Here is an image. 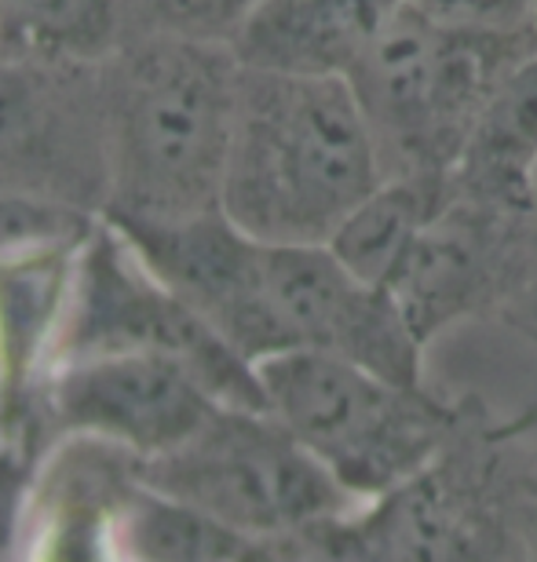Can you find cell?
I'll return each instance as SVG.
<instances>
[{
	"label": "cell",
	"instance_id": "cell-1",
	"mask_svg": "<svg viewBox=\"0 0 537 562\" xmlns=\"http://www.w3.org/2000/svg\"><path fill=\"white\" fill-rule=\"evenodd\" d=\"M348 77L242 66L220 212L267 245H329L384 183Z\"/></svg>",
	"mask_w": 537,
	"mask_h": 562
},
{
	"label": "cell",
	"instance_id": "cell-2",
	"mask_svg": "<svg viewBox=\"0 0 537 562\" xmlns=\"http://www.w3.org/2000/svg\"><path fill=\"white\" fill-rule=\"evenodd\" d=\"M110 216L190 220L220 209L242 63L231 44L128 33L103 59Z\"/></svg>",
	"mask_w": 537,
	"mask_h": 562
},
{
	"label": "cell",
	"instance_id": "cell-3",
	"mask_svg": "<svg viewBox=\"0 0 537 562\" xmlns=\"http://www.w3.org/2000/svg\"><path fill=\"white\" fill-rule=\"evenodd\" d=\"M534 52V26H446L402 8L348 74L384 176L450 172L490 95Z\"/></svg>",
	"mask_w": 537,
	"mask_h": 562
},
{
	"label": "cell",
	"instance_id": "cell-4",
	"mask_svg": "<svg viewBox=\"0 0 537 562\" xmlns=\"http://www.w3.org/2000/svg\"><path fill=\"white\" fill-rule=\"evenodd\" d=\"M267 413L351 493L369 504L428 464L461 427L468 402L428 384H399L326 351L256 362Z\"/></svg>",
	"mask_w": 537,
	"mask_h": 562
},
{
	"label": "cell",
	"instance_id": "cell-5",
	"mask_svg": "<svg viewBox=\"0 0 537 562\" xmlns=\"http://www.w3.org/2000/svg\"><path fill=\"white\" fill-rule=\"evenodd\" d=\"M534 417H497L472 398L454 438L417 475L362 504L373 562H527L523 460Z\"/></svg>",
	"mask_w": 537,
	"mask_h": 562
},
{
	"label": "cell",
	"instance_id": "cell-6",
	"mask_svg": "<svg viewBox=\"0 0 537 562\" xmlns=\"http://www.w3.org/2000/svg\"><path fill=\"white\" fill-rule=\"evenodd\" d=\"M139 479L249 541L362 508L282 420L249 406H216L183 446L139 460Z\"/></svg>",
	"mask_w": 537,
	"mask_h": 562
},
{
	"label": "cell",
	"instance_id": "cell-7",
	"mask_svg": "<svg viewBox=\"0 0 537 562\" xmlns=\"http://www.w3.org/2000/svg\"><path fill=\"white\" fill-rule=\"evenodd\" d=\"M92 355L172 358L223 406L267 409L256 366L179 300L107 220L77 252L70 307L52 369Z\"/></svg>",
	"mask_w": 537,
	"mask_h": 562
},
{
	"label": "cell",
	"instance_id": "cell-8",
	"mask_svg": "<svg viewBox=\"0 0 537 562\" xmlns=\"http://www.w3.org/2000/svg\"><path fill=\"white\" fill-rule=\"evenodd\" d=\"M0 190L107 220L103 63L0 59Z\"/></svg>",
	"mask_w": 537,
	"mask_h": 562
},
{
	"label": "cell",
	"instance_id": "cell-9",
	"mask_svg": "<svg viewBox=\"0 0 537 562\" xmlns=\"http://www.w3.org/2000/svg\"><path fill=\"white\" fill-rule=\"evenodd\" d=\"M527 212L530 205H494L450 183L388 281L424 347L465 322H501L527 260Z\"/></svg>",
	"mask_w": 537,
	"mask_h": 562
},
{
	"label": "cell",
	"instance_id": "cell-10",
	"mask_svg": "<svg viewBox=\"0 0 537 562\" xmlns=\"http://www.w3.org/2000/svg\"><path fill=\"white\" fill-rule=\"evenodd\" d=\"M267 285L286 351H326L399 384H424V347L388 289L329 245H267Z\"/></svg>",
	"mask_w": 537,
	"mask_h": 562
},
{
	"label": "cell",
	"instance_id": "cell-11",
	"mask_svg": "<svg viewBox=\"0 0 537 562\" xmlns=\"http://www.w3.org/2000/svg\"><path fill=\"white\" fill-rule=\"evenodd\" d=\"M107 223L242 358L256 366L286 355L267 285V241L234 227L220 209L190 220L110 216Z\"/></svg>",
	"mask_w": 537,
	"mask_h": 562
},
{
	"label": "cell",
	"instance_id": "cell-12",
	"mask_svg": "<svg viewBox=\"0 0 537 562\" xmlns=\"http://www.w3.org/2000/svg\"><path fill=\"white\" fill-rule=\"evenodd\" d=\"M205 384L161 355H92L59 362L41 387L52 442L88 435L150 460L172 453L216 413Z\"/></svg>",
	"mask_w": 537,
	"mask_h": 562
},
{
	"label": "cell",
	"instance_id": "cell-13",
	"mask_svg": "<svg viewBox=\"0 0 537 562\" xmlns=\"http://www.w3.org/2000/svg\"><path fill=\"white\" fill-rule=\"evenodd\" d=\"M139 493V457L88 435L44 449L19 515V562H128L125 519Z\"/></svg>",
	"mask_w": 537,
	"mask_h": 562
},
{
	"label": "cell",
	"instance_id": "cell-14",
	"mask_svg": "<svg viewBox=\"0 0 537 562\" xmlns=\"http://www.w3.org/2000/svg\"><path fill=\"white\" fill-rule=\"evenodd\" d=\"M81 249L0 260V417L15 435L52 446L41 387L52 373Z\"/></svg>",
	"mask_w": 537,
	"mask_h": 562
},
{
	"label": "cell",
	"instance_id": "cell-15",
	"mask_svg": "<svg viewBox=\"0 0 537 562\" xmlns=\"http://www.w3.org/2000/svg\"><path fill=\"white\" fill-rule=\"evenodd\" d=\"M406 0H260L231 41L242 66L348 77Z\"/></svg>",
	"mask_w": 537,
	"mask_h": 562
},
{
	"label": "cell",
	"instance_id": "cell-16",
	"mask_svg": "<svg viewBox=\"0 0 537 562\" xmlns=\"http://www.w3.org/2000/svg\"><path fill=\"white\" fill-rule=\"evenodd\" d=\"M537 179V52L512 70L450 168V183L494 205H530Z\"/></svg>",
	"mask_w": 537,
	"mask_h": 562
},
{
	"label": "cell",
	"instance_id": "cell-17",
	"mask_svg": "<svg viewBox=\"0 0 537 562\" xmlns=\"http://www.w3.org/2000/svg\"><path fill=\"white\" fill-rule=\"evenodd\" d=\"M450 190V172L435 176H388L362 205H358L340 231L333 234L329 249L351 267L358 278L388 289L391 274L399 271L402 256L410 252L413 238L435 216Z\"/></svg>",
	"mask_w": 537,
	"mask_h": 562
},
{
	"label": "cell",
	"instance_id": "cell-18",
	"mask_svg": "<svg viewBox=\"0 0 537 562\" xmlns=\"http://www.w3.org/2000/svg\"><path fill=\"white\" fill-rule=\"evenodd\" d=\"M125 37V0H0V59L103 63Z\"/></svg>",
	"mask_w": 537,
	"mask_h": 562
},
{
	"label": "cell",
	"instance_id": "cell-19",
	"mask_svg": "<svg viewBox=\"0 0 537 562\" xmlns=\"http://www.w3.org/2000/svg\"><path fill=\"white\" fill-rule=\"evenodd\" d=\"M249 548V537L165 497L139 479V493L125 519L128 562H245Z\"/></svg>",
	"mask_w": 537,
	"mask_h": 562
},
{
	"label": "cell",
	"instance_id": "cell-20",
	"mask_svg": "<svg viewBox=\"0 0 537 562\" xmlns=\"http://www.w3.org/2000/svg\"><path fill=\"white\" fill-rule=\"evenodd\" d=\"M99 223L103 220L88 216V212L0 190V260H19V256L55 249H81L99 231Z\"/></svg>",
	"mask_w": 537,
	"mask_h": 562
},
{
	"label": "cell",
	"instance_id": "cell-21",
	"mask_svg": "<svg viewBox=\"0 0 537 562\" xmlns=\"http://www.w3.org/2000/svg\"><path fill=\"white\" fill-rule=\"evenodd\" d=\"M260 0H125L128 33H172V37L231 44Z\"/></svg>",
	"mask_w": 537,
	"mask_h": 562
},
{
	"label": "cell",
	"instance_id": "cell-22",
	"mask_svg": "<svg viewBox=\"0 0 537 562\" xmlns=\"http://www.w3.org/2000/svg\"><path fill=\"white\" fill-rule=\"evenodd\" d=\"M44 449L48 446L33 442L26 435H15L0 417V544L15 541L22 504H26L30 482L37 475Z\"/></svg>",
	"mask_w": 537,
	"mask_h": 562
},
{
	"label": "cell",
	"instance_id": "cell-23",
	"mask_svg": "<svg viewBox=\"0 0 537 562\" xmlns=\"http://www.w3.org/2000/svg\"><path fill=\"white\" fill-rule=\"evenodd\" d=\"M406 4L435 22H446V26L516 30L530 26L534 0H406Z\"/></svg>",
	"mask_w": 537,
	"mask_h": 562
},
{
	"label": "cell",
	"instance_id": "cell-24",
	"mask_svg": "<svg viewBox=\"0 0 537 562\" xmlns=\"http://www.w3.org/2000/svg\"><path fill=\"white\" fill-rule=\"evenodd\" d=\"M501 325H508L512 333H519L534 351H537V179H534V198L527 212V260H523V278L516 296L508 300Z\"/></svg>",
	"mask_w": 537,
	"mask_h": 562
},
{
	"label": "cell",
	"instance_id": "cell-25",
	"mask_svg": "<svg viewBox=\"0 0 537 562\" xmlns=\"http://www.w3.org/2000/svg\"><path fill=\"white\" fill-rule=\"evenodd\" d=\"M523 530H527V562H537V435H530L523 460Z\"/></svg>",
	"mask_w": 537,
	"mask_h": 562
},
{
	"label": "cell",
	"instance_id": "cell-26",
	"mask_svg": "<svg viewBox=\"0 0 537 562\" xmlns=\"http://www.w3.org/2000/svg\"><path fill=\"white\" fill-rule=\"evenodd\" d=\"M530 26H534V33H537V0L530 4Z\"/></svg>",
	"mask_w": 537,
	"mask_h": 562
},
{
	"label": "cell",
	"instance_id": "cell-27",
	"mask_svg": "<svg viewBox=\"0 0 537 562\" xmlns=\"http://www.w3.org/2000/svg\"><path fill=\"white\" fill-rule=\"evenodd\" d=\"M249 552H253V548H249ZM245 562H249V555H245Z\"/></svg>",
	"mask_w": 537,
	"mask_h": 562
}]
</instances>
